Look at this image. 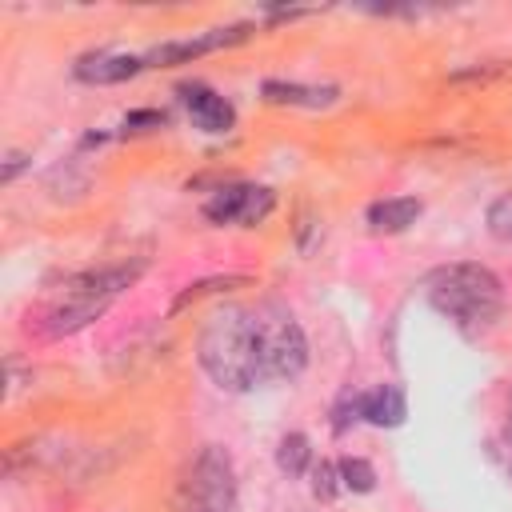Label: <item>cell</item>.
<instances>
[{"instance_id": "4fadbf2b", "label": "cell", "mask_w": 512, "mask_h": 512, "mask_svg": "<svg viewBox=\"0 0 512 512\" xmlns=\"http://www.w3.org/2000/svg\"><path fill=\"white\" fill-rule=\"evenodd\" d=\"M252 188L256 184H220L216 196L204 204V220H212V224H244Z\"/></svg>"}, {"instance_id": "2e32d148", "label": "cell", "mask_w": 512, "mask_h": 512, "mask_svg": "<svg viewBox=\"0 0 512 512\" xmlns=\"http://www.w3.org/2000/svg\"><path fill=\"white\" fill-rule=\"evenodd\" d=\"M336 468H340V484L348 488V492H372L376 488V468L364 460V456H344V460H336Z\"/></svg>"}, {"instance_id": "9a60e30c", "label": "cell", "mask_w": 512, "mask_h": 512, "mask_svg": "<svg viewBox=\"0 0 512 512\" xmlns=\"http://www.w3.org/2000/svg\"><path fill=\"white\" fill-rule=\"evenodd\" d=\"M240 284H248V276H240V272H228V276H204V280H196V284H188L176 300H172V316L176 312H184L188 304H196V300H204V296H212V292H228V288H240Z\"/></svg>"}, {"instance_id": "6da1fadb", "label": "cell", "mask_w": 512, "mask_h": 512, "mask_svg": "<svg viewBox=\"0 0 512 512\" xmlns=\"http://www.w3.org/2000/svg\"><path fill=\"white\" fill-rule=\"evenodd\" d=\"M424 296L464 336H480L504 312V284H500V276L492 268H484V264H472V260L444 264V268L428 272Z\"/></svg>"}, {"instance_id": "52a82bcc", "label": "cell", "mask_w": 512, "mask_h": 512, "mask_svg": "<svg viewBox=\"0 0 512 512\" xmlns=\"http://www.w3.org/2000/svg\"><path fill=\"white\" fill-rule=\"evenodd\" d=\"M176 92H180V100H184V108H188L196 128L220 136V132H228L236 124V108L224 96H216L208 84H180Z\"/></svg>"}, {"instance_id": "cb8c5ba5", "label": "cell", "mask_w": 512, "mask_h": 512, "mask_svg": "<svg viewBox=\"0 0 512 512\" xmlns=\"http://www.w3.org/2000/svg\"><path fill=\"white\" fill-rule=\"evenodd\" d=\"M508 432H512V396H508Z\"/></svg>"}, {"instance_id": "3957f363", "label": "cell", "mask_w": 512, "mask_h": 512, "mask_svg": "<svg viewBox=\"0 0 512 512\" xmlns=\"http://www.w3.org/2000/svg\"><path fill=\"white\" fill-rule=\"evenodd\" d=\"M248 316L264 380H296L308 368V336L296 316L276 300H260L256 308H248Z\"/></svg>"}, {"instance_id": "9c48e42d", "label": "cell", "mask_w": 512, "mask_h": 512, "mask_svg": "<svg viewBox=\"0 0 512 512\" xmlns=\"http://www.w3.org/2000/svg\"><path fill=\"white\" fill-rule=\"evenodd\" d=\"M144 68V56H124V52H88L76 60L72 76L84 84H120L132 80Z\"/></svg>"}, {"instance_id": "277c9868", "label": "cell", "mask_w": 512, "mask_h": 512, "mask_svg": "<svg viewBox=\"0 0 512 512\" xmlns=\"http://www.w3.org/2000/svg\"><path fill=\"white\" fill-rule=\"evenodd\" d=\"M176 512H236V464L220 444L200 448L188 464Z\"/></svg>"}, {"instance_id": "e0dca14e", "label": "cell", "mask_w": 512, "mask_h": 512, "mask_svg": "<svg viewBox=\"0 0 512 512\" xmlns=\"http://www.w3.org/2000/svg\"><path fill=\"white\" fill-rule=\"evenodd\" d=\"M484 224H488V232H492L496 240L512 244V192H500V196L488 204V212H484Z\"/></svg>"}, {"instance_id": "5bb4252c", "label": "cell", "mask_w": 512, "mask_h": 512, "mask_svg": "<svg viewBox=\"0 0 512 512\" xmlns=\"http://www.w3.org/2000/svg\"><path fill=\"white\" fill-rule=\"evenodd\" d=\"M276 468L284 476H304L312 468V444L304 432H284L276 444Z\"/></svg>"}, {"instance_id": "8fae6325", "label": "cell", "mask_w": 512, "mask_h": 512, "mask_svg": "<svg viewBox=\"0 0 512 512\" xmlns=\"http://www.w3.org/2000/svg\"><path fill=\"white\" fill-rule=\"evenodd\" d=\"M420 212H424V204H420L416 196H384V200L368 204L364 220H368V228H372L376 236H396V232H404L408 224H416Z\"/></svg>"}, {"instance_id": "ac0fdd59", "label": "cell", "mask_w": 512, "mask_h": 512, "mask_svg": "<svg viewBox=\"0 0 512 512\" xmlns=\"http://www.w3.org/2000/svg\"><path fill=\"white\" fill-rule=\"evenodd\" d=\"M360 396H364V392L344 388V392H340V400L332 404V432H336V436H340V432H348V428L360 420Z\"/></svg>"}, {"instance_id": "30bf717a", "label": "cell", "mask_w": 512, "mask_h": 512, "mask_svg": "<svg viewBox=\"0 0 512 512\" xmlns=\"http://www.w3.org/2000/svg\"><path fill=\"white\" fill-rule=\"evenodd\" d=\"M260 96L268 104H292V108H328L340 88L336 84H296V80H264Z\"/></svg>"}, {"instance_id": "7402d4cb", "label": "cell", "mask_w": 512, "mask_h": 512, "mask_svg": "<svg viewBox=\"0 0 512 512\" xmlns=\"http://www.w3.org/2000/svg\"><path fill=\"white\" fill-rule=\"evenodd\" d=\"M28 164H32L28 152H8V156H4V168H0V184H12Z\"/></svg>"}, {"instance_id": "ffe728a7", "label": "cell", "mask_w": 512, "mask_h": 512, "mask_svg": "<svg viewBox=\"0 0 512 512\" xmlns=\"http://www.w3.org/2000/svg\"><path fill=\"white\" fill-rule=\"evenodd\" d=\"M164 124H168V116H164V112H156V108H132V112L124 116V132H128V136L156 132V128H164Z\"/></svg>"}, {"instance_id": "d6986e66", "label": "cell", "mask_w": 512, "mask_h": 512, "mask_svg": "<svg viewBox=\"0 0 512 512\" xmlns=\"http://www.w3.org/2000/svg\"><path fill=\"white\" fill-rule=\"evenodd\" d=\"M340 488H344V484H340V468H336L332 460L312 464V496H316V500H324V504H328Z\"/></svg>"}, {"instance_id": "ba28073f", "label": "cell", "mask_w": 512, "mask_h": 512, "mask_svg": "<svg viewBox=\"0 0 512 512\" xmlns=\"http://www.w3.org/2000/svg\"><path fill=\"white\" fill-rule=\"evenodd\" d=\"M108 312V300H92V296H64L60 304H52L40 320V336L56 340V336H72L80 328H88L96 316Z\"/></svg>"}, {"instance_id": "8992f818", "label": "cell", "mask_w": 512, "mask_h": 512, "mask_svg": "<svg viewBox=\"0 0 512 512\" xmlns=\"http://www.w3.org/2000/svg\"><path fill=\"white\" fill-rule=\"evenodd\" d=\"M144 276V260H124V264H108V268H92L80 276L64 280V296H92V300H116L124 288H132Z\"/></svg>"}, {"instance_id": "7a4b0ae2", "label": "cell", "mask_w": 512, "mask_h": 512, "mask_svg": "<svg viewBox=\"0 0 512 512\" xmlns=\"http://www.w3.org/2000/svg\"><path fill=\"white\" fill-rule=\"evenodd\" d=\"M196 360L224 392H248L264 380L252 340V316L240 304L212 312L196 336Z\"/></svg>"}, {"instance_id": "7c38bea8", "label": "cell", "mask_w": 512, "mask_h": 512, "mask_svg": "<svg viewBox=\"0 0 512 512\" xmlns=\"http://www.w3.org/2000/svg\"><path fill=\"white\" fill-rule=\"evenodd\" d=\"M404 416H408V396L400 384H380L360 396V420H368L376 428H400Z\"/></svg>"}, {"instance_id": "5b68a950", "label": "cell", "mask_w": 512, "mask_h": 512, "mask_svg": "<svg viewBox=\"0 0 512 512\" xmlns=\"http://www.w3.org/2000/svg\"><path fill=\"white\" fill-rule=\"evenodd\" d=\"M256 28L252 24H228V28H212V32H200L192 40H168V44H156L144 52V68H168V64H188L204 52H216V48H232V44H244Z\"/></svg>"}, {"instance_id": "44dd1931", "label": "cell", "mask_w": 512, "mask_h": 512, "mask_svg": "<svg viewBox=\"0 0 512 512\" xmlns=\"http://www.w3.org/2000/svg\"><path fill=\"white\" fill-rule=\"evenodd\" d=\"M272 204H276L272 188H252V200H248V212H244V228H256L272 212Z\"/></svg>"}, {"instance_id": "603a6c76", "label": "cell", "mask_w": 512, "mask_h": 512, "mask_svg": "<svg viewBox=\"0 0 512 512\" xmlns=\"http://www.w3.org/2000/svg\"><path fill=\"white\" fill-rule=\"evenodd\" d=\"M508 468H512V432H508Z\"/></svg>"}]
</instances>
